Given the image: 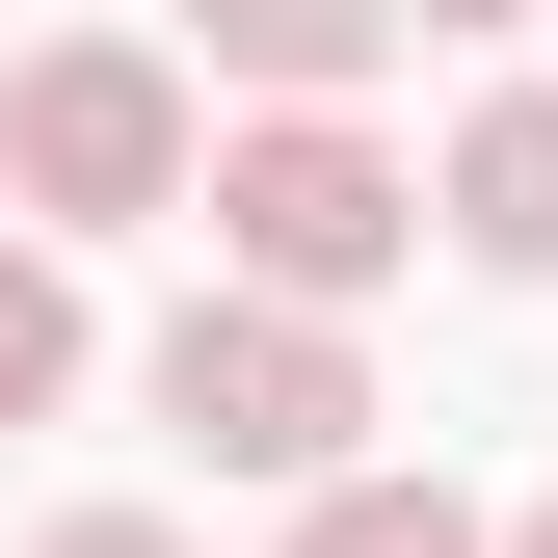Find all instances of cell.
Returning a JSON list of instances; mask_svg holds the SVG:
<instances>
[{"label":"cell","mask_w":558,"mask_h":558,"mask_svg":"<svg viewBox=\"0 0 558 558\" xmlns=\"http://www.w3.org/2000/svg\"><path fill=\"white\" fill-rule=\"evenodd\" d=\"M160 426L214 478H345V426H373V373H345L319 293H266V266H214V293L160 319Z\"/></svg>","instance_id":"1"},{"label":"cell","mask_w":558,"mask_h":558,"mask_svg":"<svg viewBox=\"0 0 558 558\" xmlns=\"http://www.w3.org/2000/svg\"><path fill=\"white\" fill-rule=\"evenodd\" d=\"M0 186H27L53 240H133V214L214 186V133H186V81H160L133 27H53L27 81H0Z\"/></svg>","instance_id":"2"},{"label":"cell","mask_w":558,"mask_h":558,"mask_svg":"<svg viewBox=\"0 0 558 558\" xmlns=\"http://www.w3.org/2000/svg\"><path fill=\"white\" fill-rule=\"evenodd\" d=\"M399 240H426V186L373 160L345 107H266V133H214V266H266V293H399Z\"/></svg>","instance_id":"3"},{"label":"cell","mask_w":558,"mask_h":558,"mask_svg":"<svg viewBox=\"0 0 558 558\" xmlns=\"http://www.w3.org/2000/svg\"><path fill=\"white\" fill-rule=\"evenodd\" d=\"M426 214H452L478 266H506V293H558V81H532V107H478V133H452V186H426Z\"/></svg>","instance_id":"4"},{"label":"cell","mask_w":558,"mask_h":558,"mask_svg":"<svg viewBox=\"0 0 558 558\" xmlns=\"http://www.w3.org/2000/svg\"><path fill=\"white\" fill-rule=\"evenodd\" d=\"M186 27H214V81H240V107H345V81L399 53V0H186Z\"/></svg>","instance_id":"5"},{"label":"cell","mask_w":558,"mask_h":558,"mask_svg":"<svg viewBox=\"0 0 558 558\" xmlns=\"http://www.w3.org/2000/svg\"><path fill=\"white\" fill-rule=\"evenodd\" d=\"M293 558H506V532H478L452 478H373V452H345V478H293Z\"/></svg>","instance_id":"6"},{"label":"cell","mask_w":558,"mask_h":558,"mask_svg":"<svg viewBox=\"0 0 558 558\" xmlns=\"http://www.w3.org/2000/svg\"><path fill=\"white\" fill-rule=\"evenodd\" d=\"M53 399H81V266L0 240V426H53Z\"/></svg>","instance_id":"7"},{"label":"cell","mask_w":558,"mask_h":558,"mask_svg":"<svg viewBox=\"0 0 558 558\" xmlns=\"http://www.w3.org/2000/svg\"><path fill=\"white\" fill-rule=\"evenodd\" d=\"M27 558H186V532H160V506H53Z\"/></svg>","instance_id":"8"},{"label":"cell","mask_w":558,"mask_h":558,"mask_svg":"<svg viewBox=\"0 0 558 558\" xmlns=\"http://www.w3.org/2000/svg\"><path fill=\"white\" fill-rule=\"evenodd\" d=\"M399 27H506V0H399Z\"/></svg>","instance_id":"9"},{"label":"cell","mask_w":558,"mask_h":558,"mask_svg":"<svg viewBox=\"0 0 558 558\" xmlns=\"http://www.w3.org/2000/svg\"><path fill=\"white\" fill-rule=\"evenodd\" d=\"M506 558H558V506H532V532H506Z\"/></svg>","instance_id":"10"}]
</instances>
